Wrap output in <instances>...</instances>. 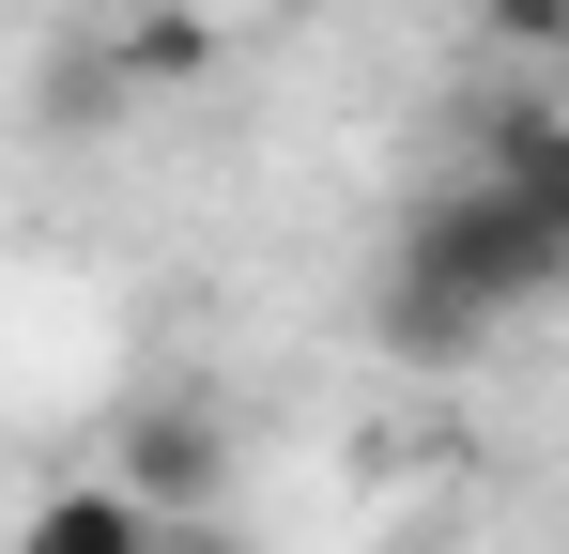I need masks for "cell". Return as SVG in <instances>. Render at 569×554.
<instances>
[{
  "label": "cell",
  "mask_w": 569,
  "mask_h": 554,
  "mask_svg": "<svg viewBox=\"0 0 569 554\" xmlns=\"http://www.w3.org/2000/svg\"><path fill=\"white\" fill-rule=\"evenodd\" d=\"M555 293H569V231L523 216L508 185L447 170L416 216H400V263H385V355L447 369V355H477L508 308H555Z\"/></svg>",
  "instance_id": "cell-1"
},
{
  "label": "cell",
  "mask_w": 569,
  "mask_h": 554,
  "mask_svg": "<svg viewBox=\"0 0 569 554\" xmlns=\"http://www.w3.org/2000/svg\"><path fill=\"white\" fill-rule=\"evenodd\" d=\"M108 477H123L154 524H186V508H231V432H216L200 400H139V416H123V447H108Z\"/></svg>",
  "instance_id": "cell-2"
},
{
  "label": "cell",
  "mask_w": 569,
  "mask_h": 554,
  "mask_svg": "<svg viewBox=\"0 0 569 554\" xmlns=\"http://www.w3.org/2000/svg\"><path fill=\"white\" fill-rule=\"evenodd\" d=\"M462 170H477V185H508L523 216H555V231H569V108H539V92H492V108L462 123Z\"/></svg>",
  "instance_id": "cell-3"
},
{
  "label": "cell",
  "mask_w": 569,
  "mask_h": 554,
  "mask_svg": "<svg viewBox=\"0 0 569 554\" xmlns=\"http://www.w3.org/2000/svg\"><path fill=\"white\" fill-rule=\"evenodd\" d=\"M0 554H154V508H139L123 477H62V493H47Z\"/></svg>",
  "instance_id": "cell-4"
},
{
  "label": "cell",
  "mask_w": 569,
  "mask_h": 554,
  "mask_svg": "<svg viewBox=\"0 0 569 554\" xmlns=\"http://www.w3.org/2000/svg\"><path fill=\"white\" fill-rule=\"evenodd\" d=\"M108 62H123V92H186V78H216V16L200 0H123Z\"/></svg>",
  "instance_id": "cell-5"
},
{
  "label": "cell",
  "mask_w": 569,
  "mask_h": 554,
  "mask_svg": "<svg viewBox=\"0 0 569 554\" xmlns=\"http://www.w3.org/2000/svg\"><path fill=\"white\" fill-rule=\"evenodd\" d=\"M108 108H123V62H108V31H78L47 62V123H108Z\"/></svg>",
  "instance_id": "cell-6"
},
{
  "label": "cell",
  "mask_w": 569,
  "mask_h": 554,
  "mask_svg": "<svg viewBox=\"0 0 569 554\" xmlns=\"http://www.w3.org/2000/svg\"><path fill=\"white\" fill-rule=\"evenodd\" d=\"M492 47H569V0H477Z\"/></svg>",
  "instance_id": "cell-7"
},
{
  "label": "cell",
  "mask_w": 569,
  "mask_h": 554,
  "mask_svg": "<svg viewBox=\"0 0 569 554\" xmlns=\"http://www.w3.org/2000/svg\"><path fill=\"white\" fill-rule=\"evenodd\" d=\"M154 554H247V540H231V508H186V524H154Z\"/></svg>",
  "instance_id": "cell-8"
},
{
  "label": "cell",
  "mask_w": 569,
  "mask_h": 554,
  "mask_svg": "<svg viewBox=\"0 0 569 554\" xmlns=\"http://www.w3.org/2000/svg\"><path fill=\"white\" fill-rule=\"evenodd\" d=\"M78 16H93V31H108V16H123V0H78Z\"/></svg>",
  "instance_id": "cell-9"
}]
</instances>
